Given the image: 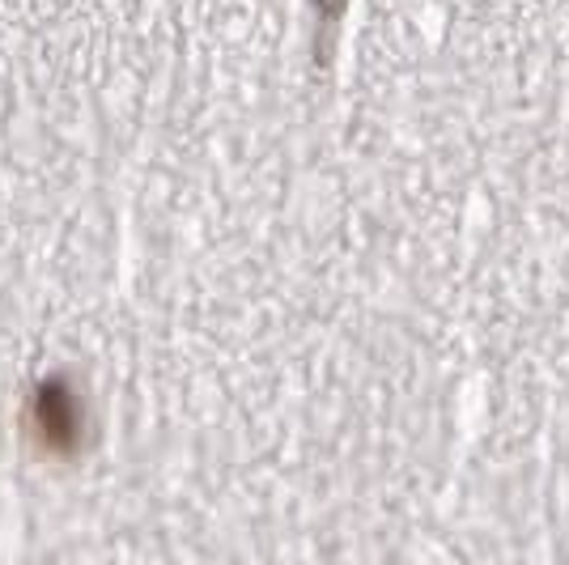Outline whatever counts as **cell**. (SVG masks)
Listing matches in <instances>:
<instances>
[{
    "label": "cell",
    "mask_w": 569,
    "mask_h": 565,
    "mask_svg": "<svg viewBox=\"0 0 569 565\" xmlns=\"http://www.w3.org/2000/svg\"><path fill=\"white\" fill-rule=\"evenodd\" d=\"M34 425L43 434V443H56V447H69L77 438V404H72L69 387L60 383H48L39 391V404H34Z\"/></svg>",
    "instance_id": "6da1fadb"
}]
</instances>
